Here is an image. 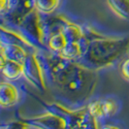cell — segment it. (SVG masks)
Wrapping results in <instances>:
<instances>
[{"instance_id":"7","label":"cell","mask_w":129,"mask_h":129,"mask_svg":"<svg viewBox=\"0 0 129 129\" xmlns=\"http://www.w3.org/2000/svg\"><path fill=\"white\" fill-rule=\"evenodd\" d=\"M21 100V91L14 82L3 81L0 85V105L2 108H13Z\"/></svg>"},{"instance_id":"10","label":"cell","mask_w":129,"mask_h":129,"mask_svg":"<svg viewBox=\"0 0 129 129\" xmlns=\"http://www.w3.org/2000/svg\"><path fill=\"white\" fill-rule=\"evenodd\" d=\"M62 0H35L36 11L44 16L54 15L61 5Z\"/></svg>"},{"instance_id":"1","label":"cell","mask_w":129,"mask_h":129,"mask_svg":"<svg viewBox=\"0 0 129 129\" xmlns=\"http://www.w3.org/2000/svg\"><path fill=\"white\" fill-rule=\"evenodd\" d=\"M48 89L58 102L77 109L90 101L98 82L97 71L79 61L48 52H39Z\"/></svg>"},{"instance_id":"11","label":"cell","mask_w":129,"mask_h":129,"mask_svg":"<svg viewBox=\"0 0 129 129\" xmlns=\"http://www.w3.org/2000/svg\"><path fill=\"white\" fill-rule=\"evenodd\" d=\"M97 129H125L124 124L113 118L97 121Z\"/></svg>"},{"instance_id":"13","label":"cell","mask_w":129,"mask_h":129,"mask_svg":"<svg viewBox=\"0 0 129 129\" xmlns=\"http://www.w3.org/2000/svg\"><path fill=\"white\" fill-rule=\"evenodd\" d=\"M1 129H31L28 125H26L25 123L21 122L20 120H16L12 121L7 124H3L1 126Z\"/></svg>"},{"instance_id":"8","label":"cell","mask_w":129,"mask_h":129,"mask_svg":"<svg viewBox=\"0 0 129 129\" xmlns=\"http://www.w3.org/2000/svg\"><path fill=\"white\" fill-rule=\"evenodd\" d=\"M0 69L3 78L9 82H17L23 78L24 65L19 61L0 56Z\"/></svg>"},{"instance_id":"4","label":"cell","mask_w":129,"mask_h":129,"mask_svg":"<svg viewBox=\"0 0 129 129\" xmlns=\"http://www.w3.org/2000/svg\"><path fill=\"white\" fill-rule=\"evenodd\" d=\"M35 11V0H9L6 11L1 15L2 25L17 28Z\"/></svg>"},{"instance_id":"12","label":"cell","mask_w":129,"mask_h":129,"mask_svg":"<svg viewBox=\"0 0 129 129\" xmlns=\"http://www.w3.org/2000/svg\"><path fill=\"white\" fill-rule=\"evenodd\" d=\"M118 71L123 80L129 82V53L118 63Z\"/></svg>"},{"instance_id":"3","label":"cell","mask_w":129,"mask_h":129,"mask_svg":"<svg viewBox=\"0 0 129 129\" xmlns=\"http://www.w3.org/2000/svg\"><path fill=\"white\" fill-rule=\"evenodd\" d=\"M47 104L61 116L63 129H97V120L89 114L86 106L72 109L59 102Z\"/></svg>"},{"instance_id":"2","label":"cell","mask_w":129,"mask_h":129,"mask_svg":"<svg viewBox=\"0 0 129 129\" xmlns=\"http://www.w3.org/2000/svg\"><path fill=\"white\" fill-rule=\"evenodd\" d=\"M88 40L80 63L99 71L119 63L129 53V37L106 36L87 28Z\"/></svg>"},{"instance_id":"14","label":"cell","mask_w":129,"mask_h":129,"mask_svg":"<svg viewBox=\"0 0 129 129\" xmlns=\"http://www.w3.org/2000/svg\"><path fill=\"white\" fill-rule=\"evenodd\" d=\"M30 128H31V127H30ZM31 129H38V128H31Z\"/></svg>"},{"instance_id":"6","label":"cell","mask_w":129,"mask_h":129,"mask_svg":"<svg viewBox=\"0 0 129 129\" xmlns=\"http://www.w3.org/2000/svg\"><path fill=\"white\" fill-rule=\"evenodd\" d=\"M91 116L97 121L113 118L120 110L121 103L117 97L103 96L92 98L85 105Z\"/></svg>"},{"instance_id":"5","label":"cell","mask_w":129,"mask_h":129,"mask_svg":"<svg viewBox=\"0 0 129 129\" xmlns=\"http://www.w3.org/2000/svg\"><path fill=\"white\" fill-rule=\"evenodd\" d=\"M24 75L23 79L29 85H31L36 90L44 92L48 89L46 82L45 73L40 60L39 51L32 50L27 56L24 62Z\"/></svg>"},{"instance_id":"9","label":"cell","mask_w":129,"mask_h":129,"mask_svg":"<svg viewBox=\"0 0 129 129\" xmlns=\"http://www.w3.org/2000/svg\"><path fill=\"white\" fill-rule=\"evenodd\" d=\"M112 12L124 20H129V0H106Z\"/></svg>"}]
</instances>
